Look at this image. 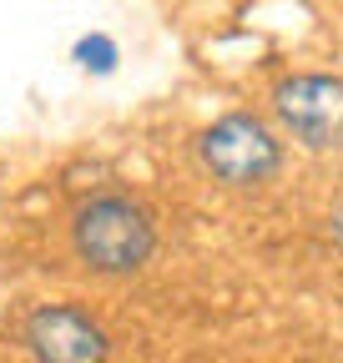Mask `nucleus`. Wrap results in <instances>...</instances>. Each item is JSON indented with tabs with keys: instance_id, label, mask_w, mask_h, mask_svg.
I'll return each mask as SVG.
<instances>
[{
	"instance_id": "1",
	"label": "nucleus",
	"mask_w": 343,
	"mask_h": 363,
	"mask_svg": "<svg viewBox=\"0 0 343 363\" xmlns=\"http://www.w3.org/2000/svg\"><path fill=\"white\" fill-rule=\"evenodd\" d=\"M71 247L76 257L91 267V272H106V278H126L152 262L157 252V227L152 217L126 202V197H96L86 202L71 222Z\"/></svg>"
},
{
	"instance_id": "2",
	"label": "nucleus",
	"mask_w": 343,
	"mask_h": 363,
	"mask_svg": "<svg viewBox=\"0 0 343 363\" xmlns=\"http://www.w3.org/2000/svg\"><path fill=\"white\" fill-rule=\"evenodd\" d=\"M197 152H202V167L218 182H227V187H257V182L278 177V167H283L278 136L247 111H232L223 121H212L202 131Z\"/></svg>"
},
{
	"instance_id": "3",
	"label": "nucleus",
	"mask_w": 343,
	"mask_h": 363,
	"mask_svg": "<svg viewBox=\"0 0 343 363\" xmlns=\"http://www.w3.org/2000/svg\"><path fill=\"white\" fill-rule=\"evenodd\" d=\"M273 111L298 147H308V152H338L343 147V81L288 76L273 91Z\"/></svg>"
},
{
	"instance_id": "4",
	"label": "nucleus",
	"mask_w": 343,
	"mask_h": 363,
	"mask_svg": "<svg viewBox=\"0 0 343 363\" xmlns=\"http://www.w3.org/2000/svg\"><path fill=\"white\" fill-rule=\"evenodd\" d=\"M21 338H26L35 363H106L111 358V338L101 333V323L86 318L81 308H66V303L35 308L26 318Z\"/></svg>"
},
{
	"instance_id": "5",
	"label": "nucleus",
	"mask_w": 343,
	"mask_h": 363,
	"mask_svg": "<svg viewBox=\"0 0 343 363\" xmlns=\"http://www.w3.org/2000/svg\"><path fill=\"white\" fill-rule=\"evenodd\" d=\"M76 66L81 71H91V76H111L116 71V61H121V45L111 40V35H101V30H91V35H81L76 40Z\"/></svg>"
},
{
	"instance_id": "6",
	"label": "nucleus",
	"mask_w": 343,
	"mask_h": 363,
	"mask_svg": "<svg viewBox=\"0 0 343 363\" xmlns=\"http://www.w3.org/2000/svg\"><path fill=\"white\" fill-rule=\"evenodd\" d=\"M333 242H338V247H343V207H338V212H333Z\"/></svg>"
}]
</instances>
